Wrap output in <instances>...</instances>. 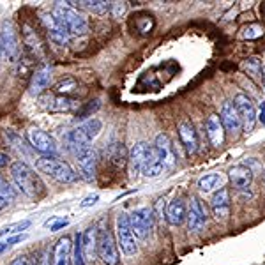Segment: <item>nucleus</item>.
<instances>
[{
    "instance_id": "obj_1",
    "label": "nucleus",
    "mask_w": 265,
    "mask_h": 265,
    "mask_svg": "<svg viewBox=\"0 0 265 265\" xmlns=\"http://www.w3.org/2000/svg\"><path fill=\"white\" fill-rule=\"evenodd\" d=\"M11 179L18 189L26 194L28 198H37L43 194L44 184L41 182L39 175L25 161H14L11 164Z\"/></svg>"
},
{
    "instance_id": "obj_2",
    "label": "nucleus",
    "mask_w": 265,
    "mask_h": 265,
    "mask_svg": "<svg viewBox=\"0 0 265 265\" xmlns=\"http://www.w3.org/2000/svg\"><path fill=\"white\" fill-rule=\"evenodd\" d=\"M103 122L99 119H88L87 122L80 124L78 128H75L73 131H69L66 134V145L71 152H75V156L80 150L90 147L88 143L101 132Z\"/></svg>"
},
{
    "instance_id": "obj_3",
    "label": "nucleus",
    "mask_w": 265,
    "mask_h": 265,
    "mask_svg": "<svg viewBox=\"0 0 265 265\" xmlns=\"http://www.w3.org/2000/svg\"><path fill=\"white\" fill-rule=\"evenodd\" d=\"M52 16L55 22L64 28L69 35H83L88 30V23L81 14H78L73 7L57 2L52 11Z\"/></svg>"
},
{
    "instance_id": "obj_4",
    "label": "nucleus",
    "mask_w": 265,
    "mask_h": 265,
    "mask_svg": "<svg viewBox=\"0 0 265 265\" xmlns=\"http://www.w3.org/2000/svg\"><path fill=\"white\" fill-rule=\"evenodd\" d=\"M35 166L41 173L52 177L57 182L62 184H73V182L78 181V173L66 163V161H60L57 158H50V156H41L37 161H35Z\"/></svg>"
},
{
    "instance_id": "obj_5",
    "label": "nucleus",
    "mask_w": 265,
    "mask_h": 265,
    "mask_svg": "<svg viewBox=\"0 0 265 265\" xmlns=\"http://www.w3.org/2000/svg\"><path fill=\"white\" fill-rule=\"evenodd\" d=\"M117 238H119L120 249L124 255L132 256L138 253V244H136V235L132 234L131 223H129V214L122 212L117 217Z\"/></svg>"
},
{
    "instance_id": "obj_6",
    "label": "nucleus",
    "mask_w": 265,
    "mask_h": 265,
    "mask_svg": "<svg viewBox=\"0 0 265 265\" xmlns=\"http://www.w3.org/2000/svg\"><path fill=\"white\" fill-rule=\"evenodd\" d=\"M97 256L105 265H119V249L115 242L113 234L108 228L99 230L97 235Z\"/></svg>"
},
{
    "instance_id": "obj_7",
    "label": "nucleus",
    "mask_w": 265,
    "mask_h": 265,
    "mask_svg": "<svg viewBox=\"0 0 265 265\" xmlns=\"http://www.w3.org/2000/svg\"><path fill=\"white\" fill-rule=\"evenodd\" d=\"M154 211L149 207H141L132 211L129 214V223H131L132 234L136 235L138 238H145L152 232V228H154Z\"/></svg>"
},
{
    "instance_id": "obj_8",
    "label": "nucleus",
    "mask_w": 265,
    "mask_h": 265,
    "mask_svg": "<svg viewBox=\"0 0 265 265\" xmlns=\"http://www.w3.org/2000/svg\"><path fill=\"white\" fill-rule=\"evenodd\" d=\"M26 140H28V143H30L32 149H35L43 156L55 158V154H57L55 140L50 136L48 132L41 131V129H30V131L26 132Z\"/></svg>"
},
{
    "instance_id": "obj_9",
    "label": "nucleus",
    "mask_w": 265,
    "mask_h": 265,
    "mask_svg": "<svg viewBox=\"0 0 265 265\" xmlns=\"http://www.w3.org/2000/svg\"><path fill=\"white\" fill-rule=\"evenodd\" d=\"M234 105L235 108H237L238 115H240V120H242V129L246 132L253 131L258 117H256L255 105L251 103V99H249L246 94H237L234 99Z\"/></svg>"
},
{
    "instance_id": "obj_10",
    "label": "nucleus",
    "mask_w": 265,
    "mask_h": 265,
    "mask_svg": "<svg viewBox=\"0 0 265 265\" xmlns=\"http://www.w3.org/2000/svg\"><path fill=\"white\" fill-rule=\"evenodd\" d=\"M219 119H221V124H223V128H225V131L228 132L230 136L237 138L238 132L242 131V120H240V115H238L234 103H230V101L223 103Z\"/></svg>"
},
{
    "instance_id": "obj_11",
    "label": "nucleus",
    "mask_w": 265,
    "mask_h": 265,
    "mask_svg": "<svg viewBox=\"0 0 265 265\" xmlns=\"http://www.w3.org/2000/svg\"><path fill=\"white\" fill-rule=\"evenodd\" d=\"M76 161H78L80 177L87 182H92L94 179H96V168H97L96 150L90 149V147L80 150L78 154H76Z\"/></svg>"
},
{
    "instance_id": "obj_12",
    "label": "nucleus",
    "mask_w": 265,
    "mask_h": 265,
    "mask_svg": "<svg viewBox=\"0 0 265 265\" xmlns=\"http://www.w3.org/2000/svg\"><path fill=\"white\" fill-rule=\"evenodd\" d=\"M0 37H2V46H4V57L11 62L16 60V57L20 55V41H18V32L13 23L4 22Z\"/></svg>"
},
{
    "instance_id": "obj_13",
    "label": "nucleus",
    "mask_w": 265,
    "mask_h": 265,
    "mask_svg": "<svg viewBox=\"0 0 265 265\" xmlns=\"http://www.w3.org/2000/svg\"><path fill=\"white\" fill-rule=\"evenodd\" d=\"M205 225H207V211L203 207L202 200L198 196H193L189 212H187V226H189L191 232H198Z\"/></svg>"
},
{
    "instance_id": "obj_14",
    "label": "nucleus",
    "mask_w": 265,
    "mask_h": 265,
    "mask_svg": "<svg viewBox=\"0 0 265 265\" xmlns=\"http://www.w3.org/2000/svg\"><path fill=\"white\" fill-rule=\"evenodd\" d=\"M177 131H179V138H181L186 152H187V154H194V152L198 150V134L194 131L193 124L186 119L181 120L179 126H177Z\"/></svg>"
},
{
    "instance_id": "obj_15",
    "label": "nucleus",
    "mask_w": 265,
    "mask_h": 265,
    "mask_svg": "<svg viewBox=\"0 0 265 265\" xmlns=\"http://www.w3.org/2000/svg\"><path fill=\"white\" fill-rule=\"evenodd\" d=\"M164 166L166 164H164V159L161 156V152L156 149V145H149V152H147V159L143 168H141V173L152 179V177H158L159 173H163Z\"/></svg>"
},
{
    "instance_id": "obj_16",
    "label": "nucleus",
    "mask_w": 265,
    "mask_h": 265,
    "mask_svg": "<svg viewBox=\"0 0 265 265\" xmlns=\"http://www.w3.org/2000/svg\"><path fill=\"white\" fill-rule=\"evenodd\" d=\"M205 131H207V136H209V141H211L214 147H221L225 143V128H223V124H221V119L219 115L212 113L207 117L205 120Z\"/></svg>"
},
{
    "instance_id": "obj_17",
    "label": "nucleus",
    "mask_w": 265,
    "mask_h": 265,
    "mask_svg": "<svg viewBox=\"0 0 265 265\" xmlns=\"http://www.w3.org/2000/svg\"><path fill=\"white\" fill-rule=\"evenodd\" d=\"M73 264V242L67 235L58 240L53 247L52 265H71Z\"/></svg>"
},
{
    "instance_id": "obj_18",
    "label": "nucleus",
    "mask_w": 265,
    "mask_h": 265,
    "mask_svg": "<svg viewBox=\"0 0 265 265\" xmlns=\"http://www.w3.org/2000/svg\"><path fill=\"white\" fill-rule=\"evenodd\" d=\"M228 177L234 187L237 189H247L253 182V170L246 164H235L228 170Z\"/></svg>"
},
{
    "instance_id": "obj_19",
    "label": "nucleus",
    "mask_w": 265,
    "mask_h": 265,
    "mask_svg": "<svg viewBox=\"0 0 265 265\" xmlns=\"http://www.w3.org/2000/svg\"><path fill=\"white\" fill-rule=\"evenodd\" d=\"M43 23H44V26H46V30H48V37H50L52 43L58 44V46L67 44V41H69L71 35L67 34V32L64 30L57 22H55V18H53L52 14H44Z\"/></svg>"
},
{
    "instance_id": "obj_20",
    "label": "nucleus",
    "mask_w": 265,
    "mask_h": 265,
    "mask_svg": "<svg viewBox=\"0 0 265 265\" xmlns=\"http://www.w3.org/2000/svg\"><path fill=\"white\" fill-rule=\"evenodd\" d=\"M211 209L214 212V216L217 219H225L226 216L230 214V193L228 189H219L216 193L212 194L211 198Z\"/></svg>"
},
{
    "instance_id": "obj_21",
    "label": "nucleus",
    "mask_w": 265,
    "mask_h": 265,
    "mask_svg": "<svg viewBox=\"0 0 265 265\" xmlns=\"http://www.w3.org/2000/svg\"><path fill=\"white\" fill-rule=\"evenodd\" d=\"M50 80H52V67L41 66L39 69L32 75L30 85H28L32 96H39L41 92H44L50 85Z\"/></svg>"
},
{
    "instance_id": "obj_22",
    "label": "nucleus",
    "mask_w": 265,
    "mask_h": 265,
    "mask_svg": "<svg viewBox=\"0 0 265 265\" xmlns=\"http://www.w3.org/2000/svg\"><path fill=\"white\" fill-rule=\"evenodd\" d=\"M187 217V212H186V203L181 198H173L172 202L168 203L166 207V221L172 226H179L184 223V219Z\"/></svg>"
},
{
    "instance_id": "obj_23",
    "label": "nucleus",
    "mask_w": 265,
    "mask_h": 265,
    "mask_svg": "<svg viewBox=\"0 0 265 265\" xmlns=\"http://www.w3.org/2000/svg\"><path fill=\"white\" fill-rule=\"evenodd\" d=\"M147 152H149V145L143 143V141L136 143V145L129 150V164H131L132 175L141 173V168H143L145 159H147Z\"/></svg>"
},
{
    "instance_id": "obj_24",
    "label": "nucleus",
    "mask_w": 265,
    "mask_h": 265,
    "mask_svg": "<svg viewBox=\"0 0 265 265\" xmlns=\"http://www.w3.org/2000/svg\"><path fill=\"white\" fill-rule=\"evenodd\" d=\"M97 232L96 226H88L85 232H81V246H83L85 260H92L97 255Z\"/></svg>"
},
{
    "instance_id": "obj_25",
    "label": "nucleus",
    "mask_w": 265,
    "mask_h": 265,
    "mask_svg": "<svg viewBox=\"0 0 265 265\" xmlns=\"http://www.w3.org/2000/svg\"><path fill=\"white\" fill-rule=\"evenodd\" d=\"M156 149H158L159 152H161V156H163L166 168H172L173 164L177 163V156H175V150H173L172 141H170V138H168L164 132L158 134V138H156Z\"/></svg>"
},
{
    "instance_id": "obj_26",
    "label": "nucleus",
    "mask_w": 265,
    "mask_h": 265,
    "mask_svg": "<svg viewBox=\"0 0 265 265\" xmlns=\"http://www.w3.org/2000/svg\"><path fill=\"white\" fill-rule=\"evenodd\" d=\"M23 43H25V46H28V50L34 53L35 57H43V53H44L43 43H41L37 34H35L28 25L23 26Z\"/></svg>"
},
{
    "instance_id": "obj_27",
    "label": "nucleus",
    "mask_w": 265,
    "mask_h": 265,
    "mask_svg": "<svg viewBox=\"0 0 265 265\" xmlns=\"http://www.w3.org/2000/svg\"><path fill=\"white\" fill-rule=\"evenodd\" d=\"M80 7L87 9L88 13L94 14H106L110 13L111 2H105V0H83V2H78Z\"/></svg>"
},
{
    "instance_id": "obj_28",
    "label": "nucleus",
    "mask_w": 265,
    "mask_h": 265,
    "mask_svg": "<svg viewBox=\"0 0 265 265\" xmlns=\"http://www.w3.org/2000/svg\"><path fill=\"white\" fill-rule=\"evenodd\" d=\"M76 106V101L75 99H71L67 96H57L53 97L52 103L48 105V110L50 111H69L73 110Z\"/></svg>"
},
{
    "instance_id": "obj_29",
    "label": "nucleus",
    "mask_w": 265,
    "mask_h": 265,
    "mask_svg": "<svg viewBox=\"0 0 265 265\" xmlns=\"http://www.w3.org/2000/svg\"><path fill=\"white\" fill-rule=\"evenodd\" d=\"M221 184H223V177H221L219 173H209V175L202 177L198 181V187L203 193H209V191H212L214 187H219Z\"/></svg>"
},
{
    "instance_id": "obj_30",
    "label": "nucleus",
    "mask_w": 265,
    "mask_h": 265,
    "mask_svg": "<svg viewBox=\"0 0 265 265\" xmlns=\"http://www.w3.org/2000/svg\"><path fill=\"white\" fill-rule=\"evenodd\" d=\"M73 265H87V260L83 256V246H81V234L75 235L73 242Z\"/></svg>"
},
{
    "instance_id": "obj_31",
    "label": "nucleus",
    "mask_w": 265,
    "mask_h": 265,
    "mask_svg": "<svg viewBox=\"0 0 265 265\" xmlns=\"http://www.w3.org/2000/svg\"><path fill=\"white\" fill-rule=\"evenodd\" d=\"M30 225H32L30 219H23V221H18V223H11V225L4 226V228L0 230V237H4V235H13V234L22 235L23 230H26Z\"/></svg>"
},
{
    "instance_id": "obj_32",
    "label": "nucleus",
    "mask_w": 265,
    "mask_h": 265,
    "mask_svg": "<svg viewBox=\"0 0 265 265\" xmlns=\"http://www.w3.org/2000/svg\"><path fill=\"white\" fill-rule=\"evenodd\" d=\"M264 26L260 23H251V25H247L242 28L240 35H242V39H247V41H253V39H258L264 35Z\"/></svg>"
},
{
    "instance_id": "obj_33",
    "label": "nucleus",
    "mask_w": 265,
    "mask_h": 265,
    "mask_svg": "<svg viewBox=\"0 0 265 265\" xmlns=\"http://www.w3.org/2000/svg\"><path fill=\"white\" fill-rule=\"evenodd\" d=\"M108 158L117 164H122L124 163V145L122 143H113V145L108 147Z\"/></svg>"
},
{
    "instance_id": "obj_34",
    "label": "nucleus",
    "mask_w": 265,
    "mask_h": 265,
    "mask_svg": "<svg viewBox=\"0 0 265 265\" xmlns=\"http://www.w3.org/2000/svg\"><path fill=\"white\" fill-rule=\"evenodd\" d=\"M78 88V83H76L75 78H64L62 81H58L57 87H55V90L57 92H60L62 96H67L69 92H73V90H76Z\"/></svg>"
},
{
    "instance_id": "obj_35",
    "label": "nucleus",
    "mask_w": 265,
    "mask_h": 265,
    "mask_svg": "<svg viewBox=\"0 0 265 265\" xmlns=\"http://www.w3.org/2000/svg\"><path fill=\"white\" fill-rule=\"evenodd\" d=\"M244 67H246V71L249 73V76H253V78H256V76L262 73V67H260V60L256 57H251V58H246V62H244Z\"/></svg>"
},
{
    "instance_id": "obj_36",
    "label": "nucleus",
    "mask_w": 265,
    "mask_h": 265,
    "mask_svg": "<svg viewBox=\"0 0 265 265\" xmlns=\"http://www.w3.org/2000/svg\"><path fill=\"white\" fill-rule=\"evenodd\" d=\"M0 193L4 194L5 198L7 200H11V202H13L14 198H16V191L13 189V187H11V184H9L7 181H5L4 177L0 175Z\"/></svg>"
},
{
    "instance_id": "obj_37",
    "label": "nucleus",
    "mask_w": 265,
    "mask_h": 265,
    "mask_svg": "<svg viewBox=\"0 0 265 265\" xmlns=\"http://www.w3.org/2000/svg\"><path fill=\"white\" fill-rule=\"evenodd\" d=\"M67 225H69V221L62 219V217H58V216H53L52 219L46 221V226H48L52 232H57V230H60V228H66Z\"/></svg>"
},
{
    "instance_id": "obj_38",
    "label": "nucleus",
    "mask_w": 265,
    "mask_h": 265,
    "mask_svg": "<svg viewBox=\"0 0 265 265\" xmlns=\"http://www.w3.org/2000/svg\"><path fill=\"white\" fill-rule=\"evenodd\" d=\"M126 11H128V2H111L110 13L113 18H120Z\"/></svg>"
},
{
    "instance_id": "obj_39",
    "label": "nucleus",
    "mask_w": 265,
    "mask_h": 265,
    "mask_svg": "<svg viewBox=\"0 0 265 265\" xmlns=\"http://www.w3.org/2000/svg\"><path fill=\"white\" fill-rule=\"evenodd\" d=\"M154 214H156V217H159V219H163V217H166V211H164V200L163 198H159L158 202H156V205H154Z\"/></svg>"
},
{
    "instance_id": "obj_40",
    "label": "nucleus",
    "mask_w": 265,
    "mask_h": 265,
    "mask_svg": "<svg viewBox=\"0 0 265 265\" xmlns=\"http://www.w3.org/2000/svg\"><path fill=\"white\" fill-rule=\"evenodd\" d=\"M97 202H99V194H90V196H87L83 202L80 203V207H81V209L92 207V205H96Z\"/></svg>"
},
{
    "instance_id": "obj_41",
    "label": "nucleus",
    "mask_w": 265,
    "mask_h": 265,
    "mask_svg": "<svg viewBox=\"0 0 265 265\" xmlns=\"http://www.w3.org/2000/svg\"><path fill=\"white\" fill-rule=\"evenodd\" d=\"M11 265H35V264H34V260H32L30 256L23 255V256H18L16 260H13V264H11Z\"/></svg>"
},
{
    "instance_id": "obj_42",
    "label": "nucleus",
    "mask_w": 265,
    "mask_h": 265,
    "mask_svg": "<svg viewBox=\"0 0 265 265\" xmlns=\"http://www.w3.org/2000/svg\"><path fill=\"white\" fill-rule=\"evenodd\" d=\"M97 108H99V101H96L94 105H87V108H85V111H81V117L80 119H85V117H88V113H92V111H96Z\"/></svg>"
},
{
    "instance_id": "obj_43",
    "label": "nucleus",
    "mask_w": 265,
    "mask_h": 265,
    "mask_svg": "<svg viewBox=\"0 0 265 265\" xmlns=\"http://www.w3.org/2000/svg\"><path fill=\"white\" fill-rule=\"evenodd\" d=\"M26 238V235H14V237H9L5 242H7V246L11 247V246H14V244H18V242H22V240H25Z\"/></svg>"
},
{
    "instance_id": "obj_44",
    "label": "nucleus",
    "mask_w": 265,
    "mask_h": 265,
    "mask_svg": "<svg viewBox=\"0 0 265 265\" xmlns=\"http://www.w3.org/2000/svg\"><path fill=\"white\" fill-rule=\"evenodd\" d=\"M7 164H13V163H11V158H9V154H5V152H0V168L7 166Z\"/></svg>"
},
{
    "instance_id": "obj_45",
    "label": "nucleus",
    "mask_w": 265,
    "mask_h": 265,
    "mask_svg": "<svg viewBox=\"0 0 265 265\" xmlns=\"http://www.w3.org/2000/svg\"><path fill=\"white\" fill-rule=\"evenodd\" d=\"M9 203H11V200H7L4 196V194L0 193V211H4V209H7L9 207Z\"/></svg>"
},
{
    "instance_id": "obj_46",
    "label": "nucleus",
    "mask_w": 265,
    "mask_h": 265,
    "mask_svg": "<svg viewBox=\"0 0 265 265\" xmlns=\"http://www.w3.org/2000/svg\"><path fill=\"white\" fill-rule=\"evenodd\" d=\"M258 120H260L262 126H265V103H262V106H260V113H258Z\"/></svg>"
},
{
    "instance_id": "obj_47",
    "label": "nucleus",
    "mask_w": 265,
    "mask_h": 265,
    "mask_svg": "<svg viewBox=\"0 0 265 265\" xmlns=\"http://www.w3.org/2000/svg\"><path fill=\"white\" fill-rule=\"evenodd\" d=\"M5 249H9L7 242H5V240H0V255H2V253H4Z\"/></svg>"
},
{
    "instance_id": "obj_48",
    "label": "nucleus",
    "mask_w": 265,
    "mask_h": 265,
    "mask_svg": "<svg viewBox=\"0 0 265 265\" xmlns=\"http://www.w3.org/2000/svg\"><path fill=\"white\" fill-rule=\"evenodd\" d=\"M39 265H50V264H48V256H46V253H43V256H41Z\"/></svg>"
},
{
    "instance_id": "obj_49",
    "label": "nucleus",
    "mask_w": 265,
    "mask_h": 265,
    "mask_svg": "<svg viewBox=\"0 0 265 265\" xmlns=\"http://www.w3.org/2000/svg\"><path fill=\"white\" fill-rule=\"evenodd\" d=\"M4 55V46H2V37H0V57Z\"/></svg>"
},
{
    "instance_id": "obj_50",
    "label": "nucleus",
    "mask_w": 265,
    "mask_h": 265,
    "mask_svg": "<svg viewBox=\"0 0 265 265\" xmlns=\"http://www.w3.org/2000/svg\"><path fill=\"white\" fill-rule=\"evenodd\" d=\"M260 11H262V14H264V18H265V2H264V4H262Z\"/></svg>"
},
{
    "instance_id": "obj_51",
    "label": "nucleus",
    "mask_w": 265,
    "mask_h": 265,
    "mask_svg": "<svg viewBox=\"0 0 265 265\" xmlns=\"http://www.w3.org/2000/svg\"><path fill=\"white\" fill-rule=\"evenodd\" d=\"M264 81H265V67H264Z\"/></svg>"
},
{
    "instance_id": "obj_52",
    "label": "nucleus",
    "mask_w": 265,
    "mask_h": 265,
    "mask_svg": "<svg viewBox=\"0 0 265 265\" xmlns=\"http://www.w3.org/2000/svg\"><path fill=\"white\" fill-rule=\"evenodd\" d=\"M264 182H265V173H264Z\"/></svg>"
}]
</instances>
